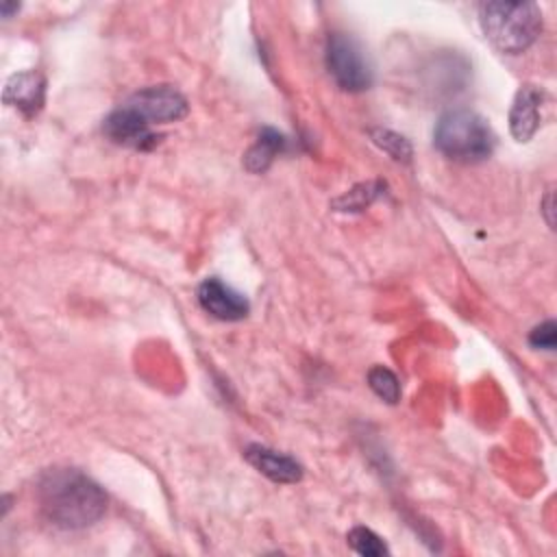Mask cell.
<instances>
[{
	"label": "cell",
	"instance_id": "cell-4",
	"mask_svg": "<svg viewBox=\"0 0 557 557\" xmlns=\"http://www.w3.org/2000/svg\"><path fill=\"white\" fill-rule=\"evenodd\" d=\"M324 59L329 74L342 89L363 91L372 85V70L352 37L344 33L329 35Z\"/></svg>",
	"mask_w": 557,
	"mask_h": 557
},
{
	"label": "cell",
	"instance_id": "cell-6",
	"mask_svg": "<svg viewBox=\"0 0 557 557\" xmlns=\"http://www.w3.org/2000/svg\"><path fill=\"white\" fill-rule=\"evenodd\" d=\"M102 131L111 141L137 150H150L161 141V135L152 133L150 124L128 104H122L115 111H111L102 124Z\"/></svg>",
	"mask_w": 557,
	"mask_h": 557
},
{
	"label": "cell",
	"instance_id": "cell-15",
	"mask_svg": "<svg viewBox=\"0 0 557 557\" xmlns=\"http://www.w3.org/2000/svg\"><path fill=\"white\" fill-rule=\"evenodd\" d=\"M379 189V183H363V185H357L355 189H350L348 194H344L342 198H337L335 200V207H339V209H344V211H359V209H363V207H368L372 200H374V196L379 194L376 191Z\"/></svg>",
	"mask_w": 557,
	"mask_h": 557
},
{
	"label": "cell",
	"instance_id": "cell-1",
	"mask_svg": "<svg viewBox=\"0 0 557 557\" xmlns=\"http://www.w3.org/2000/svg\"><path fill=\"white\" fill-rule=\"evenodd\" d=\"M44 518L59 529L94 524L107 509V496L98 483L72 468L48 470L37 487Z\"/></svg>",
	"mask_w": 557,
	"mask_h": 557
},
{
	"label": "cell",
	"instance_id": "cell-7",
	"mask_svg": "<svg viewBox=\"0 0 557 557\" xmlns=\"http://www.w3.org/2000/svg\"><path fill=\"white\" fill-rule=\"evenodd\" d=\"M196 294H198L200 307L218 320L233 322L248 315V309H250L248 300L233 287L224 285L220 278H205L198 285Z\"/></svg>",
	"mask_w": 557,
	"mask_h": 557
},
{
	"label": "cell",
	"instance_id": "cell-11",
	"mask_svg": "<svg viewBox=\"0 0 557 557\" xmlns=\"http://www.w3.org/2000/svg\"><path fill=\"white\" fill-rule=\"evenodd\" d=\"M285 148V137L274 128H263L259 133V139L250 146V150L244 154V165L248 172L259 174L265 172L272 159Z\"/></svg>",
	"mask_w": 557,
	"mask_h": 557
},
{
	"label": "cell",
	"instance_id": "cell-14",
	"mask_svg": "<svg viewBox=\"0 0 557 557\" xmlns=\"http://www.w3.org/2000/svg\"><path fill=\"white\" fill-rule=\"evenodd\" d=\"M372 139L379 148H383L387 154H392L396 161H409L411 159V146L403 135H396L392 131L374 128Z\"/></svg>",
	"mask_w": 557,
	"mask_h": 557
},
{
	"label": "cell",
	"instance_id": "cell-8",
	"mask_svg": "<svg viewBox=\"0 0 557 557\" xmlns=\"http://www.w3.org/2000/svg\"><path fill=\"white\" fill-rule=\"evenodd\" d=\"M544 89L535 85H522L513 98L509 111V131L516 141H529L542 124V104H544Z\"/></svg>",
	"mask_w": 557,
	"mask_h": 557
},
{
	"label": "cell",
	"instance_id": "cell-2",
	"mask_svg": "<svg viewBox=\"0 0 557 557\" xmlns=\"http://www.w3.org/2000/svg\"><path fill=\"white\" fill-rule=\"evenodd\" d=\"M479 22L485 37L500 52H524L542 30V13L533 2H483Z\"/></svg>",
	"mask_w": 557,
	"mask_h": 557
},
{
	"label": "cell",
	"instance_id": "cell-5",
	"mask_svg": "<svg viewBox=\"0 0 557 557\" xmlns=\"http://www.w3.org/2000/svg\"><path fill=\"white\" fill-rule=\"evenodd\" d=\"M124 104L139 113L148 124L176 122L187 115L185 96L172 85H152L135 91Z\"/></svg>",
	"mask_w": 557,
	"mask_h": 557
},
{
	"label": "cell",
	"instance_id": "cell-3",
	"mask_svg": "<svg viewBox=\"0 0 557 557\" xmlns=\"http://www.w3.org/2000/svg\"><path fill=\"white\" fill-rule=\"evenodd\" d=\"M433 144L444 157L453 161L476 163L492 154L496 137L479 113L455 109L437 120Z\"/></svg>",
	"mask_w": 557,
	"mask_h": 557
},
{
	"label": "cell",
	"instance_id": "cell-12",
	"mask_svg": "<svg viewBox=\"0 0 557 557\" xmlns=\"http://www.w3.org/2000/svg\"><path fill=\"white\" fill-rule=\"evenodd\" d=\"M368 385L372 387V392L383 398L385 403L394 405L400 398V383L396 379V374L392 370H387L385 366H374L368 372Z\"/></svg>",
	"mask_w": 557,
	"mask_h": 557
},
{
	"label": "cell",
	"instance_id": "cell-16",
	"mask_svg": "<svg viewBox=\"0 0 557 557\" xmlns=\"http://www.w3.org/2000/svg\"><path fill=\"white\" fill-rule=\"evenodd\" d=\"M529 344L533 348H544V350H555L557 344V326L553 320L542 322L540 326H535L529 335Z\"/></svg>",
	"mask_w": 557,
	"mask_h": 557
},
{
	"label": "cell",
	"instance_id": "cell-13",
	"mask_svg": "<svg viewBox=\"0 0 557 557\" xmlns=\"http://www.w3.org/2000/svg\"><path fill=\"white\" fill-rule=\"evenodd\" d=\"M346 540H348L350 548H352L355 553L363 555V557H383V555L389 553L387 546H385V542H383L374 531H370L368 527H355V529H350L348 535H346Z\"/></svg>",
	"mask_w": 557,
	"mask_h": 557
},
{
	"label": "cell",
	"instance_id": "cell-10",
	"mask_svg": "<svg viewBox=\"0 0 557 557\" xmlns=\"http://www.w3.org/2000/svg\"><path fill=\"white\" fill-rule=\"evenodd\" d=\"M44 91H46V87H44L41 74L20 72L7 81L2 100H4V104L15 107L26 115H35L44 104Z\"/></svg>",
	"mask_w": 557,
	"mask_h": 557
},
{
	"label": "cell",
	"instance_id": "cell-9",
	"mask_svg": "<svg viewBox=\"0 0 557 557\" xmlns=\"http://www.w3.org/2000/svg\"><path fill=\"white\" fill-rule=\"evenodd\" d=\"M246 461L274 483H296L302 479V466L285 453L272 450L261 444H250L244 450Z\"/></svg>",
	"mask_w": 557,
	"mask_h": 557
}]
</instances>
